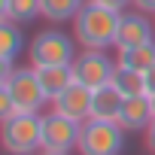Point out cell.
I'll return each instance as SVG.
<instances>
[{
    "instance_id": "1",
    "label": "cell",
    "mask_w": 155,
    "mask_h": 155,
    "mask_svg": "<svg viewBox=\"0 0 155 155\" xmlns=\"http://www.w3.org/2000/svg\"><path fill=\"white\" fill-rule=\"evenodd\" d=\"M122 12L101 6L94 0H85V6L73 18V37L79 49H116Z\"/></svg>"
},
{
    "instance_id": "2",
    "label": "cell",
    "mask_w": 155,
    "mask_h": 155,
    "mask_svg": "<svg viewBox=\"0 0 155 155\" xmlns=\"http://www.w3.org/2000/svg\"><path fill=\"white\" fill-rule=\"evenodd\" d=\"M0 140L9 155H37L43 143V113H15L3 119Z\"/></svg>"
},
{
    "instance_id": "3",
    "label": "cell",
    "mask_w": 155,
    "mask_h": 155,
    "mask_svg": "<svg viewBox=\"0 0 155 155\" xmlns=\"http://www.w3.org/2000/svg\"><path fill=\"white\" fill-rule=\"evenodd\" d=\"M0 88L9 91V97H12L18 113H43L46 104H49V97H46V91H43V85L37 79V70L31 64L15 67L12 73L0 76Z\"/></svg>"
},
{
    "instance_id": "4",
    "label": "cell",
    "mask_w": 155,
    "mask_h": 155,
    "mask_svg": "<svg viewBox=\"0 0 155 155\" xmlns=\"http://www.w3.org/2000/svg\"><path fill=\"white\" fill-rule=\"evenodd\" d=\"M76 37L58 31V28H49V31H40L31 46H28V61L31 67H58V64H73L76 58V49H73Z\"/></svg>"
},
{
    "instance_id": "5",
    "label": "cell",
    "mask_w": 155,
    "mask_h": 155,
    "mask_svg": "<svg viewBox=\"0 0 155 155\" xmlns=\"http://www.w3.org/2000/svg\"><path fill=\"white\" fill-rule=\"evenodd\" d=\"M125 128H119L116 122H101V119H88L82 122L79 131V155H122L125 152Z\"/></svg>"
},
{
    "instance_id": "6",
    "label": "cell",
    "mask_w": 155,
    "mask_h": 155,
    "mask_svg": "<svg viewBox=\"0 0 155 155\" xmlns=\"http://www.w3.org/2000/svg\"><path fill=\"white\" fill-rule=\"evenodd\" d=\"M116 67H119V61H113L107 55V49H79L73 58V79L97 91L113 82Z\"/></svg>"
},
{
    "instance_id": "7",
    "label": "cell",
    "mask_w": 155,
    "mask_h": 155,
    "mask_svg": "<svg viewBox=\"0 0 155 155\" xmlns=\"http://www.w3.org/2000/svg\"><path fill=\"white\" fill-rule=\"evenodd\" d=\"M79 131L82 125L73 122V119H64L58 113H43V143L40 149L43 152H73L79 146Z\"/></svg>"
},
{
    "instance_id": "8",
    "label": "cell",
    "mask_w": 155,
    "mask_h": 155,
    "mask_svg": "<svg viewBox=\"0 0 155 155\" xmlns=\"http://www.w3.org/2000/svg\"><path fill=\"white\" fill-rule=\"evenodd\" d=\"M91 104H94V91L82 82H70L55 101H52V113L64 116V119H73V122H88L91 119Z\"/></svg>"
},
{
    "instance_id": "9",
    "label": "cell",
    "mask_w": 155,
    "mask_h": 155,
    "mask_svg": "<svg viewBox=\"0 0 155 155\" xmlns=\"http://www.w3.org/2000/svg\"><path fill=\"white\" fill-rule=\"evenodd\" d=\"M152 40H155V21H152V15H146L140 9L122 12L116 49H134V46H143V43H152Z\"/></svg>"
},
{
    "instance_id": "10",
    "label": "cell",
    "mask_w": 155,
    "mask_h": 155,
    "mask_svg": "<svg viewBox=\"0 0 155 155\" xmlns=\"http://www.w3.org/2000/svg\"><path fill=\"white\" fill-rule=\"evenodd\" d=\"M21 52H25V34H21V28L15 21H9V18H0V70H3L0 76H6V73L15 70L12 61Z\"/></svg>"
},
{
    "instance_id": "11",
    "label": "cell",
    "mask_w": 155,
    "mask_h": 155,
    "mask_svg": "<svg viewBox=\"0 0 155 155\" xmlns=\"http://www.w3.org/2000/svg\"><path fill=\"white\" fill-rule=\"evenodd\" d=\"M152 122H155V116H152V104H149L146 94L125 97V107H122L119 122H116L119 128H125V131L131 134V131H146Z\"/></svg>"
},
{
    "instance_id": "12",
    "label": "cell",
    "mask_w": 155,
    "mask_h": 155,
    "mask_svg": "<svg viewBox=\"0 0 155 155\" xmlns=\"http://www.w3.org/2000/svg\"><path fill=\"white\" fill-rule=\"evenodd\" d=\"M125 107V94L110 82L104 88L94 91V104H91V119H101V122H119V113Z\"/></svg>"
},
{
    "instance_id": "13",
    "label": "cell",
    "mask_w": 155,
    "mask_h": 155,
    "mask_svg": "<svg viewBox=\"0 0 155 155\" xmlns=\"http://www.w3.org/2000/svg\"><path fill=\"white\" fill-rule=\"evenodd\" d=\"M37 70V67H34ZM37 79H40V85H43V91H46V97H49V104L73 82V64H58V67H40L37 70Z\"/></svg>"
},
{
    "instance_id": "14",
    "label": "cell",
    "mask_w": 155,
    "mask_h": 155,
    "mask_svg": "<svg viewBox=\"0 0 155 155\" xmlns=\"http://www.w3.org/2000/svg\"><path fill=\"white\" fill-rule=\"evenodd\" d=\"M0 18L28 25L34 18H43V6H40V0H0Z\"/></svg>"
},
{
    "instance_id": "15",
    "label": "cell",
    "mask_w": 155,
    "mask_h": 155,
    "mask_svg": "<svg viewBox=\"0 0 155 155\" xmlns=\"http://www.w3.org/2000/svg\"><path fill=\"white\" fill-rule=\"evenodd\" d=\"M116 61H119V67L146 73L149 67H155V40L152 43H143V46H134V49H119V58Z\"/></svg>"
},
{
    "instance_id": "16",
    "label": "cell",
    "mask_w": 155,
    "mask_h": 155,
    "mask_svg": "<svg viewBox=\"0 0 155 155\" xmlns=\"http://www.w3.org/2000/svg\"><path fill=\"white\" fill-rule=\"evenodd\" d=\"M43 6V18L52 21V25H61V21H73L76 12L85 6V0H40Z\"/></svg>"
},
{
    "instance_id": "17",
    "label": "cell",
    "mask_w": 155,
    "mask_h": 155,
    "mask_svg": "<svg viewBox=\"0 0 155 155\" xmlns=\"http://www.w3.org/2000/svg\"><path fill=\"white\" fill-rule=\"evenodd\" d=\"M113 85H116V88H119L125 97L146 94V79H143V73H137V70H128V67H116Z\"/></svg>"
},
{
    "instance_id": "18",
    "label": "cell",
    "mask_w": 155,
    "mask_h": 155,
    "mask_svg": "<svg viewBox=\"0 0 155 155\" xmlns=\"http://www.w3.org/2000/svg\"><path fill=\"white\" fill-rule=\"evenodd\" d=\"M18 110H15V104H12V97H9V91H3L0 88V122L3 119H9V116H15Z\"/></svg>"
},
{
    "instance_id": "19",
    "label": "cell",
    "mask_w": 155,
    "mask_h": 155,
    "mask_svg": "<svg viewBox=\"0 0 155 155\" xmlns=\"http://www.w3.org/2000/svg\"><path fill=\"white\" fill-rule=\"evenodd\" d=\"M131 6L146 12V15H155V0H131Z\"/></svg>"
},
{
    "instance_id": "20",
    "label": "cell",
    "mask_w": 155,
    "mask_h": 155,
    "mask_svg": "<svg viewBox=\"0 0 155 155\" xmlns=\"http://www.w3.org/2000/svg\"><path fill=\"white\" fill-rule=\"evenodd\" d=\"M143 79H146V97H155V67L143 73Z\"/></svg>"
},
{
    "instance_id": "21",
    "label": "cell",
    "mask_w": 155,
    "mask_h": 155,
    "mask_svg": "<svg viewBox=\"0 0 155 155\" xmlns=\"http://www.w3.org/2000/svg\"><path fill=\"white\" fill-rule=\"evenodd\" d=\"M94 3L110 6V9H116V12H125V6H131V0H94Z\"/></svg>"
},
{
    "instance_id": "22",
    "label": "cell",
    "mask_w": 155,
    "mask_h": 155,
    "mask_svg": "<svg viewBox=\"0 0 155 155\" xmlns=\"http://www.w3.org/2000/svg\"><path fill=\"white\" fill-rule=\"evenodd\" d=\"M146 146H149V152L155 155V122L146 128Z\"/></svg>"
},
{
    "instance_id": "23",
    "label": "cell",
    "mask_w": 155,
    "mask_h": 155,
    "mask_svg": "<svg viewBox=\"0 0 155 155\" xmlns=\"http://www.w3.org/2000/svg\"><path fill=\"white\" fill-rule=\"evenodd\" d=\"M37 155H70V152H43V149H40Z\"/></svg>"
},
{
    "instance_id": "24",
    "label": "cell",
    "mask_w": 155,
    "mask_h": 155,
    "mask_svg": "<svg viewBox=\"0 0 155 155\" xmlns=\"http://www.w3.org/2000/svg\"><path fill=\"white\" fill-rule=\"evenodd\" d=\"M149 104H152V116H155V97H149Z\"/></svg>"
},
{
    "instance_id": "25",
    "label": "cell",
    "mask_w": 155,
    "mask_h": 155,
    "mask_svg": "<svg viewBox=\"0 0 155 155\" xmlns=\"http://www.w3.org/2000/svg\"><path fill=\"white\" fill-rule=\"evenodd\" d=\"M152 21H155V15H152Z\"/></svg>"
}]
</instances>
